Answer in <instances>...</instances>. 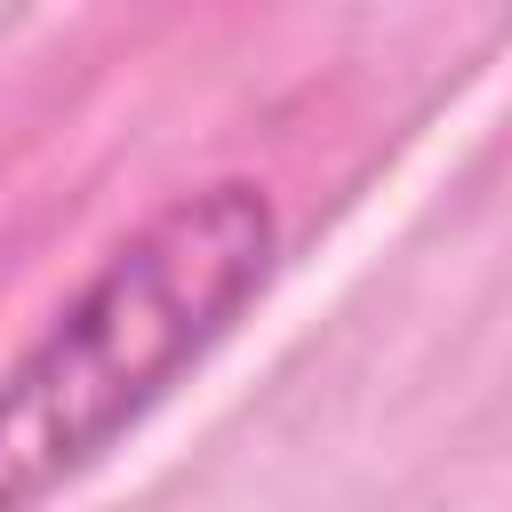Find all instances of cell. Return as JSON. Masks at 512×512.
<instances>
[{
    "instance_id": "cell-1",
    "label": "cell",
    "mask_w": 512,
    "mask_h": 512,
    "mask_svg": "<svg viewBox=\"0 0 512 512\" xmlns=\"http://www.w3.org/2000/svg\"><path fill=\"white\" fill-rule=\"evenodd\" d=\"M280 216L256 184H208L128 232L88 288L0 376V512H40L120 432H136L184 368H200L256 304Z\"/></svg>"
}]
</instances>
